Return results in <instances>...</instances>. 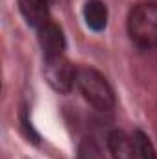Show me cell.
Listing matches in <instances>:
<instances>
[{
  "instance_id": "7",
  "label": "cell",
  "mask_w": 157,
  "mask_h": 159,
  "mask_svg": "<svg viewBox=\"0 0 157 159\" xmlns=\"http://www.w3.org/2000/svg\"><path fill=\"white\" fill-rule=\"evenodd\" d=\"M83 17L91 30L102 32L107 26V17H109L107 6L102 0H87L83 6Z\"/></svg>"
},
{
  "instance_id": "1",
  "label": "cell",
  "mask_w": 157,
  "mask_h": 159,
  "mask_svg": "<svg viewBox=\"0 0 157 159\" xmlns=\"http://www.w3.org/2000/svg\"><path fill=\"white\" fill-rule=\"evenodd\" d=\"M128 34L139 48H157V2H141L128 15Z\"/></svg>"
},
{
  "instance_id": "5",
  "label": "cell",
  "mask_w": 157,
  "mask_h": 159,
  "mask_svg": "<svg viewBox=\"0 0 157 159\" xmlns=\"http://www.w3.org/2000/svg\"><path fill=\"white\" fill-rule=\"evenodd\" d=\"M19 9L28 26L35 30H41L44 24L50 22V11L46 0H19Z\"/></svg>"
},
{
  "instance_id": "9",
  "label": "cell",
  "mask_w": 157,
  "mask_h": 159,
  "mask_svg": "<svg viewBox=\"0 0 157 159\" xmlns=\"http://www.w3.org/2000/svg\"><path fill=\"white\" fill-rule=\"evenodd\" d=\"M78 159H105L102 150L92 143V141H83L79 144L78 150Z\"/></svg>"
},
{
  "instance_id": "4",
  "label": "cell",
  "mask_w": 157,
  "mask_h": 159,
  "mask_svg": "<svg viewBox=\"0 0 157 159\" xmlns=\"http://www.w3.org/2000/svg\"><path fill=\"white\" fill-rule=\"evenodd\" d=\"M37 34H39V44L44 59L65 56V35L57 24L48 22L41 30H37Z\"/></svg>"
},
{
  "instance_id": "8",
  "label": "cell",
  "mask_w": 157,
  "mask_h": 159,
  "mask_svg": "<svg viewBox=\"0 0 157 159\" xmlns=\"http://www.w3.org/2000/svg\"><path fill=\"white\" fill-rule=\"evenodd\" d=\"M133 141H135L137 154H139V157H141V159H157L155 148H154V144H152L150 137H148L144 131L137 129V131H135V135H133Z\"/></svg>"
},
{
  "instance_id": "2",
  "label": "cell",
  "mask_w": 157,
  "mask_h": 159,
  "mask_svg": "<svg viewBox=\"0 0 157 159\" xmlns=\"http://www.w3.org/2000/svg\"><path fill=\"white\" fill-rule=\"evenodd\" d=\"M76 85L83 98L100 111H109L115 106V94L109 81L91 67H79L76 70Z\"/></svg>"
},
{
  "instance_id": "6",
  "label": "cell",
  "mask_w": 157,
  "mask_h": 159,
  "mask_svg": "<svg viewBox=\"0 0 157 159\" xmlns=\"http://www.w3.org/2000/svg\"><path fill=\"white\" fill-rule=\"evenodd\" d=\"M107 146L113 159H135L137 146L135 141H131L122 129H113L107 135Z\"/></svg>"
},
{
  "instance_id": "3",
  "label": "cell",
  "mask_w": 157,
  "mask_h": 159,
  "mask_svg": "<svg viewBox=\"0 0 157 159\" xmlns=\"http://www.w3.org/2000/svg\"><path fill=\"white\" fill-rule=\"evenodd\" d=\"M76 70L78 69H74L65 56L44 59V78L54 91L61 94H67L72 91L76 83Z\"/></svg>"
}]
</instances>
